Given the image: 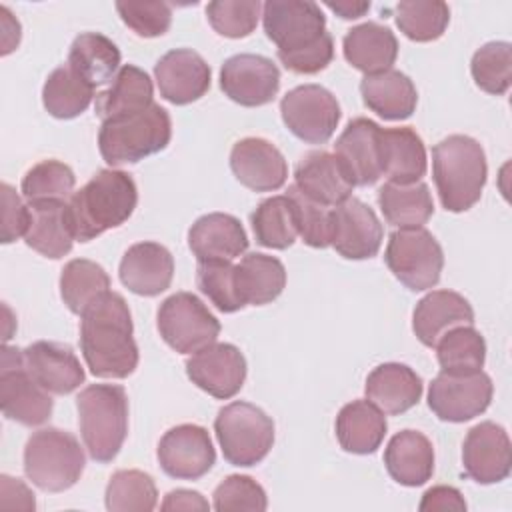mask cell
I'll list each match as a JSON object with an SVG mask.
<instances>
[{"label":"cell","instance_id":"6da1fadb","mask_svg":"<svg viewBox=\"0 0 512 512\" xmlns=\"http://www.w3.org/2000/svg\"><path fill=\"white\" fill-rule=\"evenodd\" d=\"M80 350L98 378H126L138 366L132 314L126 300L108 290L82 312Z\"/></svg>","mask_w":512,"mask_h":512},{"label":"cell","instance_id":"7a4b0ae2","mask_svg":"<svg viewBox=\"0 0 512 512\" xmlns=\"http://www.w3.org/2000/svg\"><path fill=\"white\" fill-rule=\"evenodd\" d=\"M138 202L132 176L124 170H98L78 192L70 196L68 216L74 238L90 242L110 228L124 224Z\"/></svg>","mask_w":512,"mask_h":512},{"label":"cell","instance_id":"3957f363","mask_svg":"<svg viewBox=\"0 0 512 512\" xmlns=\"http://www.w3.org/2000/svg\"><path fill=\"white\" fill-rule=\"evenodd\" d=\"M432 176L442 206L448 212H466L482 196L488 164L478 140L452 134L432 148Z\"/></svg>","mask_w":512,"mask_h":512},{"label":"cell","instance_id":"277c9868","mask_svg":"<svg viewBox=\"0 0 512 512\" xmlns=\"http://www.w3.org/2000/svg\"><path fill=\"white\" fill-rule=\"evenodd\" d=\"M78 422L92 460L112 462L128 434V396L118 384H90L78 398Z\"/></svg>","mask_w":512,"mask_h":512},{"label":"cell","instance_id":"5b68a950","mask_svg":"<svg viewBox=\"0 0 512 512\" xmlns=\"http://www.w3.org/2000/svg\"><path fill=\"white\" fill-rule=\"evenodd\" d=\"M172 138L170 114L160 104L104 120L98 132V148L106 164H136L168 146Z\"/></svg>","mask_w":512,"mask_h":512},{"label":"cell","instance_id":"8992f818","mask_svg":"<svg viewBox=\"0 0 512 512\" xmlns=\"http://www.w3.org/2000/svg\"><path fill=\"white\" fill-rule=\"evenodd\" d=\"M86 456L74 434L60 428L36 430L24 446V472L44 492L72 488L84 472Z\"/></svg>","mask_w":512,"mask_h":512},{"label":"cell","instance_id":"52a82bcc","mask_svg":"<svg viewBox=\"0 0 512 512\" xmlns=\"http://www.w3.org/2000/svg\"><path fill=\"white\" fill-rule=\"evenodd\" d=\"M214 432L224 458L232 466H254L262 462L274 444L272 418L250 402H230L218 410Z\"/></svg>","mask_w":512,"mask_h":512},{"label":"cell","instance_id":"ba28073f","mask_svg":"<svg viewBox=\"0 0 512 512\" xmlns=\"http://www.w3.org/2000/svg\"><path fill=\"white\" fill-rule=\"evenodd\" d=\"M386 266L410 290L420 292L440 282L444 252L438 240L426 228H398L390 234Z\"/></svg>","mask_w":512,"mask_h":512},{"label":"cell","instance_id":"9c48e42d","mask_svg":"<svg viewBox=\"0 0 512 512\" xmlns=\"http://www.w3.org/2000/svg\"><path fill=\"white\" fill-rule=\"evenodd\" d=\"M156 324L162 340L180 354H194L220 334L218 318L192 292L168 296L158 308Z\"/></svg>","mask_w":512,"mask_h":512},{"label":"cell","instance_id":"30bf717a","mask_svg":"<svg viewBox=\"0 0 512 512\" xmlns=\"http://www.w3.org/2000/svg\"><path fill=\"white\" fill-rule=\"evenodd\" d=\"M0 406L8 420L22 426L44 424L54 408L50 392L26 370L22 350L8 344L0 356Z\"/></svg>","mask_w":512,"mask_h":512},{"label":"cell","instance_id":"8fae6325","mask_svg":"<svg viewBox=\"0 0 512 512\" xmlns=\"http://www.w3.org/2000/svg\"><path fill=\"white\" fill-rule=\"evenodd\" d=\"M280 114L286 128L308 144L328 142L342 116L336 96L320 84H302L286 92Z\"/></svg>","mask_w":512,"mask_h":512},{"label":"cell","instance_id":"7c38bea8","mask_svg":"<svg viewBox=\"0 0 512 512\" xmlns=\"http://www.w3.org/2000/svg\"><path fill=\"white\" fill-rule=\"evenodd\" d=\"M494 386L486 372H440L428 388V406L444 422H466L480 416L492 402Z\"/></svg>","mask_w":512,"mask_h":512},{"label":"cell","instance_id":"4fadbf2b","mask_svg":"<svg viewBox=\"0 0 512 512\" xmlns=\"http://www.w3.org/2000/svg\"><path fill=\"white\" fill-rule=\"evenodd\" d=\"M262 24L278 52L306 48L326 32V18L312 0H268L262 4Z\"/></svg>","mask_w":512,"mask_h":512},{"label":"cell","instance_id":"5bb4252c","mask_svg":"<svg viewBox=\"0 0 512 512\" xmlns=\"http://www.w3.org/2000/svg\"><path fill=\"white\" fill-rule=\"evenodd\" d=\"M330 246L348 260H366L378 254L384 228L376 212L360 198H346L330 212Z\"/></svg>","mask_w":512,"mask_h":512},{"label":"cell","instance_id":"9a60e30c","mask_svg":"<svg viewBox=\"0 0 512 512\" xmlns=\"http://www.w3.org/2000/svg\"><path fill=\"white\" fill-rule=\"evenodd\" d=\"M156 456L160 468L176 480H198L216 462L210 434L198 424H180L164 432Z\"/></svg>","mask_w":512,"mask_h":512},{"label":"cell","instance_id":"2e32d148","mask_svg":"<svg viewBox=\"0 0 512 512\" xmlns=\"http://www.w3.org/2000/svg\"><path fill=\"white\" fill-rule=\"evenodd\" d=\"M220 88L240 106H264L278 94L280 70L266 56L236 54L220 68Z\"/></svg>","mask_w":512,"mask_h":512},{"label":"cell","instance_id":"e0dca14e","mask_svg":"<svg viewBox=\"0 0 512 512\" xmlns=\"http://www.w3.org/2000/svg\"><path fill=\"white\" fill-rule=\"evenodd\" d=\"M246 372L244 354L228 342H212L186 360V374L192 384L220 400L240 392Z\"/></svg>","mask_w":512,"mask_h":512},{"label":"cell","instance_id":"ac0fdd59","mask_svg":"<svg viewBox=\"0 0 512 512\" xmlns=\"http://www.w3.org/2000/svg\"><path fill=\"white\" fill-rule=\"evenodd\" d=\"M464 472L478 484H496L508 478L512 448L508 432L496 422L472 426L462 444Z\"/></svg>","mask_w":512,"mask_h":512},{"label":"cell","instance_id":"d6986e66","mask_svg":"<svg viewBox=\"0 0 512 512\" xmlns=\"http://www.w3.org/2000/svg\"><path fill=\"white\" fill-rule=\"evenodd\" d=\"M382 128L368 118H354L334 144V156L354 186H372L382 178Z\"/></svg>","mask_w":512,"mask_h":512},{"label":"cell","instance_id":"ffe728a7","mask_svg":"<svg viewBox=\"0 0 512 512\" xmlns=\"http://www.w3.org/2000/svg\"><path fill=\"white\" fill-rule=\"evenodd\" d=\"M154 78L164 100L184 106L196 102L208 92L212 72L198 52L190 48H176L156 62Z\"/></svg>","mask_w":512,"mask_h":512},{"label":"cell","instance_id":"44dd1931","mask_svg":"<svg viewBox=\"0 0 512 512\" xmlns=\"http://www.w3.org/2000/svg\"><path fill=\"white\" fill-rule=\"evenodd\" d=\"M230 168L240 184L254 192H272L286 184L288 164L282 152L268 140L248 136L230 152Z\"/></svg>","mask_w":512,"mask_h":512},{"label":"cell","instance_id":"7402d4cb","mask_svg":"<svg viewBox=\"0 0 512 512\" xmlns=\"http://www.w3.org/2000/svg\"><path fill=\"white\" fill-rule=\"evenodd\" d=\"M22 356L26 370L50 394H70L86 378L78 356L66 344L38 340L26 346Z\"/></svg>","mask_w":512,"mask_h":512},{"label":"cell","instance_id":"603a6c76","mask_svg":"<svg viewBox=\"0 0 512 512\" xmlns=\"http://www.w3.org/2000/svg\"><path fill=\"white\" fill-rule=\"evenodd\" d=\"M120 282L138 296H158L172 284L174 258L158 242H138L120 260Z\"/></svg>","mask_w":512,"mask_h":512},{"label":"cell","instance_id":"cb8c5ba5","mask_svg":"<svg viewBox=\"0 0 512 512\" xmlns=\"http://www.w3.org/2000/svg\"><path fill=\"white\" fill-rule=\"evenodd\" d=\"M294 186L328 208L350 198L354 188L338 158L326 150H312L300 158L294 168Z\"/></svg>","mask_w":512,"mask_h":512},{"label":"cell","instance_id":"d4e9b609","mask_svg":"<svg viewBox=\"0 0 512 512\" xmlns=\"http://www.w3.org/2000/svg\"><path fill=\"white\" fill-rule=\"evenodd\" d=\"M474 310L470 302L454 290H432L414 308L412 330L416 338L434 348L438 340L456 326H472Z\"/></svg>","mask_w":512,"mask_h":512},{"label":"cell","instance_id":"484cf974","mask_svg":"<svg viewBox=\"0 0 512 512\" xmlns=\"http://www.w3.org/2000/svg\"><path fill=\"white\" fill-rule=\"evenodd\" d=\"M188 246L198 262L234 260L246 252L248 236L232 214L210 212L190 226Z\"/></svg>","mask_w":512,"mask_h":512},{"label":"cell","instance_id":"4316f807","mask_svg":"<svg viewBox=\"0 0 512 512\" xmlns=\"http://www.w3.org/2000/svg\"><path fill=\"white\" fill-rule=\"evenodd\" d=\"M28 230L24 242L38 254L58 260L72 250L74 232L70 226L68 204L64 200L28 202Z\"/></svg>","mask_w":512,"mask_h":512},{"label":"cell","instance_id":"83f0119b","mask_svg":"<svg viewBox=\"0 0 512 512\" xmlns=\"http://www.w3.org/2000/svg\"><path fill=\"white\" fill-rule=\"evenodd\" d=\"M424 384L406 364L386 362L376 366L366 378V398L384 414L398 416L418 404Z\"/></svg>","mask_w":512,"mask_h":512},{"label":"cell","instance_id":"f1b7e54d","mask_svg":"<svg viewBox=\"0 0 512 512\" xmlns=\"http://www.w3.org/2000/svg\"><path fill=\"white\" fill-rule=\"evenodd\" d=\"M384 466L390 478L402 486H422L434 472L432 442L418 430L394 434L384 450Z\"/></svg>","mask_w":512,"mask_h":512},{"label":"cell","instance_id":"f546056e","mask_svg":"<svg viewBox=\"0 0 512 512\" xmlns=\"http://www.w3.org/2000/svg\"><path fill=\"white\" fill-rule=\"evenodd\" d=\"M364 106L384 120H406L414 114L418 92L414 82L400 70L366 74L360 82Z\"/></svg>","mask_w":512,"mask_h":512},{"label":"cell","instance_id":"4dcf8cb0","mask_svg":"<svg viewBox=\"0 0 512 512\" xmlns=\"http://www.w3.org/2000/svg\"><path fill=\"white\" fill-rule=\"evenodd\" d=\"M346 62L366 74L390 70L398 56V40L388 26L364 22L350 28L342 40Z\"/></svg>","mask_w":512,"mask_h":512},{"label":"cell","instance_id":"1f68e13d","mask_svg":"<svg viewBox=\"0 0 512 512\" xmlns=\"http://www.w3.org/2000/svg\"><path fill=\"white\" fill-rule=\"evenodd\" d=\"M382 176L396 184H414L426 174V148L422 138L408 126L382 128L380 132Z\"/></svg>","mask_w":512,"mask_h":512},{"label":"cell","instance_id":"d6a6232c","mask_svg":"<svg viewBox=\"0 0 512 512\" xmlns=\"http://www.w3.org/2000/svg\"><path fill=\"white\" fill-rule=\"evenodd\" d=\"M336 438L350 454H374L388 430L386 416L368 398L352 400L336 416Z\"/></svg>","mask_w":512,"mask_h":512},{"label":"cell","instance_id":"836d02e7","mask_svg":"<svg viewBox=\"0 0 512 512\" xmlns=\"http://www.w3.org/2000/svg\"><path fill=\"white\" fill-rule=\"evenodd\" d=\"M152 96L154 86L150 76L134 64H124L112 78V84L104 92L96 94L94 110L104 122L148 108L150 104H154Z\"/></svg>","mask_w":512,"mask_h":512},{"label":"cell","instance_id":"e575fe53","mask_svg":"<svg viewBox=\"0 0 512 512\" xmlns=\"http://www.w3.org/2000/svg\"><path fill=\"white\" fill-rule=\"evenodd\" d=\"M66 64L96 88L110 82L120 70V50L104 34L82 32L70 44Z\"/></svg>","mask_w":512,"mask_h":512},{"label":"cell","instance_id":"d590c367","mask_svg":"<svg viewBox=\"0 0 512 512\" xmlns=\"http://www.w3.org/2000/svg\"><path fill=\"white\" fill-rule=\"evenodd\" d=\"M378 206L384 220L396 228H422L434 214V202L424 182H386L378 190Z\"/></svg>","mask_w":512,"mask_h":512},{"label":"cell","instance_id":"8d00e7d4","mask_svg":"<svg viewBox=\"0 0 512 512\" xmlns=\"http://www.w3.org/2000/svg\"><path fill=\"white\" fill-rule=\"evenodd\" d=\"M236 286L244 304H268L282 294L286 286V268L274 256L252 252L236 264Z\"/></svg>","mask_w":512,"mask_h":512},{"label":"cell","instance_id":"74e56055","mask_svg":"<svg viewBox=\"0 0 512 512\" xmlns=\"http://www.w3.org/2000/svg\"><path fill=\"white\" fill-rule=\"evenodd\" d=\"M94 98V86L76 74L68 64L54 68L42 88V104L46 112L60 120L80 116Z\"/></svg>","mask_w":512,"mask_h":512},{"label":"cell","instance_id":"f35d334b","mask_svg":"<svg viewBox=\"0 0 512 512\" xmlns=\"http://www.w3.org/2000/svg\"><path fill=\"white\" fill-rule=\"evenodd\" d=\"M250 224H252L256 242L266 248L286 250L288 246L294 244L298 236L294 202L286 194L262 200L252 212Z\"/></svg>","mask_w":512,"mask_h":512},{"label":"cell","instance_id":"ab89813d","mask_svg":"<svg viewBox=\"0 0 512 512\" xmlns=\"http://www.w3.org/2000/svg\"><path fill=\"white\" fill-rule=\"evenodd\" d=\"M110 290V276L106 270L86 258L70 260L60 274V296L72 314L82 312Z\"/></svg>","mask_w":512,"mask_h":512},{"label":"cell","instance_id":"60d3db41","mask_svg":"<svg viewBox=\"0 0 512 512\" xmlns=\"http://www.w3.org/2000/svg\"><path fill=\"white\" fill-rule=\"evenodd\" d=\"M436 356L442 372L474 374L486 362V342L474 326H456L438 340Z\"/></svg>","mask_w":512,"mask_h":512},{"label":"cell","instance_id":"b9f144b4","mask_svg":"<svg viewBox=\"0 0 512 512\" xmlns=\"http://www.w3.org/2000/svg\"><path fill=\"white\" fill-rule=\"evenodd\" d=\"M396 26L400 32L414 42L438 40L450 22V8L440 0H408L398 2L394 8Z\"/></svg>","mask_w":512,"mask_h":512},{"label":"cell","instance_id":"7bdbcfd3","mask_svg":"<svg viewBox=\"0 0 512 512\" xmlns=\"http://www.w3.org/2000/svg\"><path fill=\"white\" fill-rule=\"evenodd\" d=\"M156 502V484L142 470H118L108 480L106 508L110 512H150Z\"/></svg>","mask_w":512,"mask_h":512},{"label":"cell","instance_id":"ee69618b","mask_svg":"<svg viewBox=\"0 0 512 512\" xmlns=\"http://www.w3.org/2000/svg\"><path fill=\"white\" fill-rule=\"evenodd\" d=\"M470 72L476 86L488 94L502 96L512 80V46L510 42L494 40L480 46L470 62Z\"/></svg>","mask_w":512,"mask_h":512},{"label":"cell","instance_id":"f6af8a7d","mask_svg":"<svg viewBox=\"0 0 512 512\" xmlns=\"http://www.w3.org/2000/svg\"><path fill=\"white\" fill-rule=\"evenodd\" d=\"M76 186L74 170L60 160H42L34 164L22 178L20 190L28 202L64 200L72 196Z\"/></svg>","mask_w":512,"mask_h":512},{"label":"cell","instance_id":"bcb514c9","mask_svg":"<svg viewBox=\"0 0 512 512\" xmlns=\"http://www.w3.org/2000/svg\"><path fill=\"white\" fill-rule=\"evenodd\" d=\"M196 286L220 312L230 314L246 306L236 286V266L230 260L198 262Z\"/></svg>","mask_w":512,"mask_h":512},{"label":"cell","instance_id":"7dc6e473","mask_svg":"<svg viewBox=\"0 0 512 512\" xmlns=\"http://www.w3.org/2000/svg\"><path fill=\"white\" fill-rule=\"evenodd\" d=\"M262 4L258 0H214L206 6L210 26L226 38H244L254 32Z\"/></svg>","mask_w":512,"mask_h":512},{"label":"cell","instance_id":"c3c4849f","mask_svg":"<svg viewBox=\"0 0 512 512\" xmlns=\"http://www.w3.org/2000/svg\"><path fill=\"white\" fill-rule=\"evenodd\" d=\"M286 196L294 202L298 234L304 240V244H308L312 248H328L330 246V230H332V220H330L332 208L310 200L294 184L288 186Z\"/></svg>","mask_w":512,"mask_h":512},{"label":"cell","instance_id":"681fc988","mask_svg":"<svg viewBox=\"0 0 512 512\" xmlns=\"http://www.w3.org/2000/svg\"><path fill=\"white\" fill-rule=\"evenodd\" d=\"M214 510H252L262 512L268 508V498L264 488L250 476L232 474L224 478L214 490Z\"/></svg>","mask_w":512,"mask_h":512},{"label":"cell","instance_id":"f907efd6","mask_svg":"<svg viewBox=\"0 0 512 512\" xmlns=\"http://www.w3.org/2000/svg\"><path fill=\"white\" fill-rule=\"evenodd\" d=\"M122 22L142 38H156L168 32L172 10L166 2H116Z\"/></svg>","mask_w":512,"mask_h":512},{"label":"cell","instance_id":"816d5d0a","mask_svg":"<svg viewBox=\"0 0 512 512\" xmlns=\"http://www.w3.org/2000/svg\"><path fill=\"white\" fill-rule=\"evenodd\" d=\"M278 60L286 70L294 74H316L324 70L334 58V42L328 32L318 38L314 44L294 50V52H276Z\"/></svg>","mask_w":512,"mask_h":512},{"label":"cell","instance_id":"f5cc1de1","mask_svg":"<svg viewBox=\"0 0 512 512\" xmlns=\"http://www.w3.org/2000/svg\"><path fill=\"white\" fill-rule=\"evenodd\" d=\"M28 204H22L20 196L10 184H2V244H10L28 230Z\"/></svg>","mask_w":512,"mask_h":512},{"label":"cell","instance_id":"db71d44e","mask_svg":"<svg viewBox=\"0 0 512 512\" xmlns=\"http://www.w3.org/2000/svg\"><path fill=\"white\" fill-rule=\"evenodd\" d=\"M418 508L422 512H462L466 510V500L460 494V490L452 486H434L424 492Z\"/></svg>","mask_w":512,"mask_h":512},{"label":"cell","instance_id":"11a10c76","mask_svg":"<svg viewBox=\"0 0 512 512\" xmlns=\"http://www.w3.org/2000/svg\"><path fill=\"white\" fill-rule=\"evenodd\" d=\"M0 508H16V510H34V494L30 488L20 480L8 474L0 476Z\"/></svg>","mask_w":512,"mask_h":512},{"label":"cell","instance_id":"9f6ffc18","mask_svg":"<svg viewBox=\"0 0 512 512\" xmlns=\"http://www.w3.org/2000/svg\"><path fill=\"white\" fill-rule=\"evenodd\" d=\"M160 508L162 510H208L210 504L200 492L178 488L164 496V502Z\"/></svg>","mask_w":512,"mask_h":512},{"label":"cell","instance_id":"6f0895ef","mask_svg":"<svg viewBox=\"0 0 512 512\" xmlns=\"http://www.w3.org/2000/svg\"><path fill=\"white\" fill-rule=\"evenodd\" d=\"M0 16H2V56L10 54L18 42H20V22L12 16V12L6 6H0Z\"/></svg>","mask_w":512,"mask_h":512},{"label":"cell","instance_id":"680465c9","mask_svg":"<svg viewBox=\"0 0 512 512\" xmlns=\"http://www.w3.org/2000/svg\"><path fill=\"white\" fill-rule=\"evenodd\" d=\"M324 6L344 20H356L370 10V2H364V0H336V2L326 0Z\"/></svg>","mask_w":512,"mask_h":512}]
</instances>
